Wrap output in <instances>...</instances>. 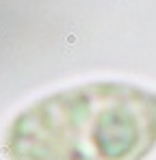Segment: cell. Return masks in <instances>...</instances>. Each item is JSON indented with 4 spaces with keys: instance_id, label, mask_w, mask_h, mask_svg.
<instances>
[{
    "instance_id": "obj_1",
    "label": "cell",
    "mask_w": 156,
    "mask_h": 160,
    "mask_svg": "<svg viewBox=\"0 0 156 160\" xmlns=\"http://www.w3.org/2000/svg\"><path fill=\"white\" fill-rule=\"evenodd\" d=\"M156 147V93L87 82L37 100L5 136L9 160H145Z\"/></svg>"
}]
</instances>
